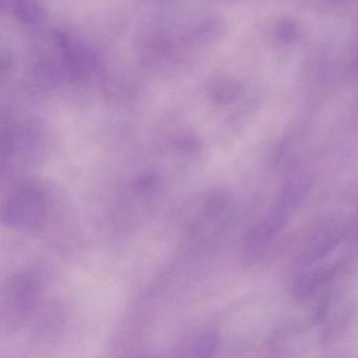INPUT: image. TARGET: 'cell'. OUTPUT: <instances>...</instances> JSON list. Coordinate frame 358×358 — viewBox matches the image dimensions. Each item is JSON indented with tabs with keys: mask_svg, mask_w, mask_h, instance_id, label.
Wrapping results in <instances>:
<instances>
[{
	"mask_svg": "<svg viewBox=\"0 0 358 358\" xmlns=\"http://www.w3.org/2000/svg\"><path fill=\"white\" fill-rule=\"evenodd\" d=\"M311 184V175L301 169L293 171L285 180L272 206L257 220L247 234V251L251 253L259 251L282 230L307 196Z\"/></svg>",
	"mask_w": 358,
	"mask_h": 358,
	"instance_id": "6da1fadb",
	"label": "cell"
},
{
	"mask_svg": "<svg viewBox=\"0 0 358 358\" xmlns=\"http://www.w3.org/2000/svg\"><path fill=\"white\" fill-rule=\"evenodd\" d=\"M337 270V265H313L303 268L293 282V295L299 301L308 299L330 282L336 276Z\"/></svg>",
	"mask_w": 358,
	"mask_h": 358,
	"instance_id": "8992f818",
	"label": "cell"
},
{
	"mask_svg": "<svg viewBox=\"0 0 358 358\" xmlns=\"http://www.w3.org/2000/svg\"><path fill=\"white\" fill-rule=\"evenodd\" d=\"M219 345L220 335L217 331H204L189 339L182 348V351L186 356H209Z\"/></svg>",
	"mask_w": 358,
	"mask_h": 358,
	"instance_id": "52a82bcc",
	"label": "cell"
},
{
	"mask_svg": "<svg viewBox=\"0 0 358 358\" xmlns=\"http://www.w3.org/2000/svg\"><path fill=\"white\" fill-rule=\"evenodd\" d=\"M231 209V196L227 192H213L199 206L192 217L189 234L192 240L208 242L223 230Z\"/></svg>",
	"mask_w": 358,
	"mask_h": 358,
	"instance_id": "277c9868",
	"label": "cell"
},
{
	"mask_svg": "<svg viewBox=\"0 0 358 358\" xmlns=\"http://www.w3.org/2000/svg\"><path fill=\"white\" fill-rule=\"evenodd\" d=\"M43 290V278L34 270H24L13 276L1 297L3 322L8 324L22 322L38 305Z\"/></svg>",
	"mask_w": 358,
	"mask_h": 358,
	"instance_id": "3957f363",
	"label": "cell"
},
{
	"mask_svg": "<svg viewBox=\"0 0 358 358\" xmlns=\"http://www.w3.org/2000/svg\"><path fill=\"white\" fill-rule=\"evenodd\" d=\"M352 234H353L354 238L356 241L358 240V213H357V220H356L355 227L352 229Z\"/></svg>",
	"mask_w": 358,
	"mask_h": 358,
	"instance_id": "ba28073f",
	"label": "cell"
},
{
	"mask_svg": "<svg viewBox=\"0 0 358 358\" xmlns=\"http://www.w3.org/2000/svg\"><path fill=\"white\" fill-rule=\"evenodd\" d=\"M350 226L341 221H332L324 224L313 234L299 259L301 269L316 265L330 255L341 241L349 236Z\"/></svg>",
	"mask_w": 358,
	"mask_h": 358,
	"instance_id": "5b68a950",
	"label": "cell"
},
{
	"mask_svg": "<svg viewBox=\"0 0 358 358\" xmlns=\"http://www.w3.org/2000/svg\"><path fill=\"white\" fill-rule=\"evenodd\" d=\"M49 211L47 192L34 182L12 188L1 206V223L12 229L34 230L45 224Z\"/></svg>",
	"mask_w": 358,
	"mask_h": 358,
	"instance_id": "7a4b0ae2",
	"label": "cell"
}]
</instances>
